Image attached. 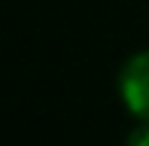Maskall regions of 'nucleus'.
<instances>
[{"label":"nucleus","mask_w":149,"mask_h":146,"mask_svg":"<svg viewBox=\"0 0 149 146\" xmlns=\"http://www.w3.org/2000/svg\"><path fill=\"white\" fill-rule=\"evenodd\" d=\"M119 97L137 122H149V49L128 55L119 70Z\"/></svg>","instance_id":"f257e3e1"},{"label":"nucleus","mask_w":149,"mask_h":146,"mask_svg":"<svg viewBox=\"0 0 149 146\" xmlns=\"http://www.w3.org/2000/svg\"><path fill=\"white\" fill-rule=\"evenodd\" d=\"M125 146H149V122H137L125 137Z\"/></svg>","instance_id":"f03ea898"}]
</instances>
